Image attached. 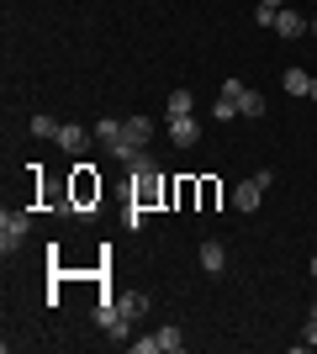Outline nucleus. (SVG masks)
Returning a JSON list of instances; mask_svg holds the SVG:
<instances>
[{"instance_id": "1", "label": "nucleus", "mask_w": 317, "mask_h": 354, "mask_svg": "<svg viewBox=\"0 0 317 354\" xmlns=\"http://www.w3.org/2000/svg\"><path fill=\"white\" fill-rule=\"evenodd\" d=\"M159 196H169L164 175H159V164H153L148 153H137V159H133V201H137V207H153Z\"/></svg>"}, {"instance_id": "2", "label": "nucleus", "mask_w": 317, "mask_h": 354, "mask_svg": "<svg viewBox=\"0 0 317 354\" xmlns=\"http://www.w3.org/2000/svg\"><path fill=\"white\" fill-rule=\"evenodd\" d=\"M69 196H75L79 217H90V201H101V175H95V164H75V175H69Z\"/></svg>"}, {"instance_id": "3", "label": "nucleus", "mask_w": 317, "mask_h": 354, "mask_svg": "<svg viewBox=\"0 0 317 354\" xmlns=\"http://www.w3.org/2000/svg\"><path fill=\"white\" fill-rule=\"evenodd\" d=\"M32 233V212H0V249L16 254L21 249V238Z\"/></svg>"}, {"instance_id": "4", "label": "nucleus", "mask_w": 317, "mask_h": 354, "mask_svg": "<svg viewBox=\"0 0 317 354\" xmlns=\"http://www.w3.org/2000/svg\"><path fill=\"white\" fill-rule=\"evenodd\" d=\"M265 191H270V185H265V180H259V175H249V180H243V185H238V191H233V207H238V212H259V201H265Z\"/></svg>"}, {"instance_id": "5", "label": "nucleus", "mask_w": 317, "mask_h": 354, "mask_svg": "<svg viewBox=\"0 0 317 354\" xmlns=\"http://www.w3.org/2000/svg\"><path fill=\"white\" fill-rule=\"evenodd\" d=\"M169 138H175V148H196L201 143V122L196 117H175L169 122Z\"/></svg>"}, {"instance_id": "6", "label": "nucleus", "mask_w": 317, "mask_h": 354, "mask_svg": "<svg viewBox=\"0 0 317 354\" xmlns=\"http://www.w3.org/2000/svg\"><path fill=\"white\" fill-rule=\"evenodd\" d=\"M85 127H79V122H59V138H53V143L64 148V153H79V148H85Z\"/></svg>"}, {"instance_id": "7", "label": "nucleus", "mask_w": 317, "mask_h": 354, "mask_svg": "<svg viewBox=\"0 0 317 354\" xmlns=\"http://www.w3.org/2000/svg\"><path fill=\"white\" fill-rule=\"evenodd\" d=\"M117 312L127 317V323H137V317L148 312V296H143V291H122V296H117Z\"/></svg>"}, {"instance_id": "8", "label": "nucleus", "mask_w": 317, "mask_h": 354, "mask_svg": "<svg viewBox=\"0 0 317 354\" xmlns=\"http://www.w3.org/2000/svg\"><path fill=\"white\" fill-rule=\"evenodd\" d=\"M201 270H211V275H222V270H227V249L217 243V238L201 243Z\"/></svg>"}, {"instance_id": "9", "label": "nucleus", "mask_w": 317, "mask_h": 354, "mask_svg": "<svg viewBox=\"0 0 317 354\" xmlns=\"http://www.w3.org/2000/svg\"><path fill=\"white\" fill-rule=\"evenodd\" d=\"M280 85H286V95H312V74H307V69H286V74H280Z\"/></svg>"}, {"instance_id": "10", "label": "nucleus", "mask_w": 317, "mask_h": 354, "mask_svg": "<svg viewBox=\"0 0 317 354\" xmlns=\"http://www.w3.org/2000/svg\"><path fill=\"white\" fill-rule=\"evenodd\" d=\"M164 111H169V122H175V117H196V95H191V90H175Z\"/></svg>"}, {"instance_id": "11", "label": "nucleus", "mask_w": 317, "mask_h": 354, "mask_svg": "<svg viewBox=\"0 0 317 354\" xmlns=\"http://www.w3.org/2000/svg\"><path fill=\"white\" fill-rule=\"evenodd\" d=\"M275 32H280V37H302L307 21H302L296 11H286V6H280V16H275Z\"/></svg>"}, {"instance_id": "12", "label": "nucleus", "mask_w": 317, "mask_h": 354, "mask_svg": "<svg viewBox=\"0 0 317 354\" xmlns=\"http://www.w3.org/2000/svg\"><path fill=\"white\" fill-rule=\"evenodd\" d=\"M185 339H180V328H159V354H180Z\"/></svg>"}, {"instance_id": "13", "label": "nucleus", "mask_w": 317, "mask_h": 354, "mask_svg": "<svg viewBox=\"0 0 317 354\" xmlns=\"http://www.w3.org/2000/svg\"><path fill=\"white\" fill-rule=\"evenodd\" d=\"M238 117H265V101H259L254 90H243V95H238Z\"/></svg>"}, {"instance_id": "14", "label": "nucleus", "mask_w": 317, "mask_h": 354, "mask_svg": "<svg viewBox=\"0 0 317 354\" xmlns=\"http://www.w3.org/2000/svg\"><path fill=\"white\" fill-rule=\"evenodd\" d=\"M217 196H222V191H217V180H201V212H217Z\"/></svg>"}, {"instance_id": "15", "label": "nucleus", "mask_w": 317, "mask_h": 354, "mask_svg": "<svg viewBox=\"0 0 317 354\" xmlns=\"http://www.w3.org/2000/svg\"><path fill=\"white\" fill-rule=\"evenodd\" d=\"M32 138H59V122L53 117H32Z\"/></svg>"}, {"instance_id": "16", "label": "nucleus", "mask_w": 317, "mask_h": 354, "mask_svg": "<svg viewBox=\"0 0 317 354\" xmlns=\"http://www.w3.org/2000/svg\"><path fill=\"white\" fill-rule=\"evenodd\" d=\"M117 133H122V122H117V117H101V122H95V138H101V143H111Z\"/></svg>"}, {"instance_id": "17", "label": "nucleus", "mask_w": 317, "mask_h": 354, "mask_svg": "<svg viewBox=\"0 0 317 354\" xmlns=\"http://www.w3.org/2000/svg\"><path fill=\"white\" fill-rule=\"evenodd\" d=\"M127 227L143 233V227H148V207H137V201H133V207H127Z\"/></svg>"}, {"instance_id": "18", "label": "nucleus", "mask_w": 317, "mask_h": 354, "mask_svg": "<svg viewBox=\"0 0 317 354\" xmlns=\"http://www.w3.org/2000/svg\"><path fill=\"white\" fill-rule=\"evenodd\" d=\"M275 16H280V11H275V6H265V0L254 6V21H259V27H275Z\"/></svg>"}, {"instance_id": "19", "label": "nucleus", "mask_w": 317, "mask_h": 354, "mask_svg": "<svg viewBox=\"0 0 317 354\" xmlns=\"http://www.w3.org/2000/svg\"><path fill=\"white\" fill-rule=\"evenodd\" d=\"M233 117H238V106L227 101V95H217V122H233Z\"/></svg>"}, {"instance_id": "20", "label": "nucleus", "mask_w": 317, "mask_h": 354, "mask_svg": "<svg viewBox=\"0 0 317 354\" xmlns=\"http://www.w3.org/2000/svg\"><path fill=\"white\" fill-rule=\"evenodd\" d=\"M137 354H159V333H148V339H133Z\"/></svg>"}, {"instance_id": "21", "label": "nucleus", "mask_w": 317, "mask_h": 354, "mask_svg": "<svg viewBox=\"0 0 317 354\" xmlns=\"http://www.w3.org/2000/svg\"><path fill=\"white\" fill-rule=\"evenodd\" d=\"M307 323H317V291H312V307H307Z\"/></svg>"}, {"instance_id": "22", "label": "nucleus", "mask_w": 317, "mask_h": 354, "mask_svg": "<svg viewBox=\"0 0 317 354\" xmlns=\"http://www.w3.org/2000/svg\"><path fill=\"white\" fill-rule=\"evenodd\" d=\"M307 344H317V323H307Z\"/></svg>"}, {"instance_id": "23", "label": "nucleus", "mask_w": 317, "mask_h": 354, "mask_svg": "<svg viewBox=\"0 0 317 354\" xmlns=\"http://www.w3.org/2000/svg\"><path fill=\"white\" fill-rule=\"evenodd\" d=\"M265 6H275V11H280V6H286V0H265Z\"/></svg>"}, {"instance_id": "24", "label": "nucleus", "mask_w": 317, "mask_h": 354, "mask_svg": "<svg viewBox=\"0 0 317 354\" xmlns=\"http://www.w3.org/2000/svg\"><path fill=\"white\" fill-rule=\"evenodd\" d=\"M312 281H317V254H312Z\"/></svg>"}, {"instance_id": "25", "label": "nucleus", "mask_w": 317, "mask_h": 354, "mask_svg": "<svg viewBox=\"0 0 317 354\" xmlns=\"http://www.w3.org/2000/svg\"><path fill=\"white\" fill-rule=\"evenodd\" d=\"M312 101H317V74H312Z\"/></svg>"}, {"instance_id": "26", "label": "nucleus", "mask_w": 317, "mask_h": 354, "mask_svg": "<svg viewBox=\"0 0 317 354\" xmlns=\"http://www.w3.org/2000/svg\"><path fill=\"white\" fill-rule=\"evenodd\" d=\"M312 37H317V16H312Z\"/></svg>"}]
</instances>
